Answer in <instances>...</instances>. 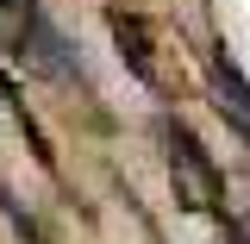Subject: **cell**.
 <instances>
[{
    "label": "cell",
    "mask_w": 250,
    "mask_h": 244,
    "mask_svg": "<svg viewBox=\"0 0 250 244\" xmlns=\"http://www.w3.org/2000/svg\"><path fill=\"white\" fill-rule=\"evenodd\" d=\"M213 94H219V113L238 125V132H250V82H244V69L231 57L213 63Z\"/></svg>",
    "instance_id": "6da1fadb"
}]
</instances>
